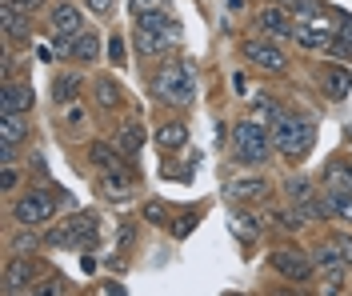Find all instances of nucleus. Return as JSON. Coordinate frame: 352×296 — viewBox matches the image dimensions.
Listing matches in <instances>:
<instances>
[{
  "label": "nucleus",
  "mask_w": 352,
  "mask_h": 296,
  "mask_svg": "<svg viewBox=\"0 0 352 296\" xmlns=\"http://www.w3.org/2000/svg\"><path fill=\"white\" fill-rule=\"evenodd\" d=\"M164 216H168V208H164V205H156V201H153V205H144V220H156V225H160Z\"/></svg>",
  "instance_id": "39"
},
{
  "label": "nucleus",
  "mask_w": 352,
  "mask_h": 296,
  "mask_svg": "<svg viewBox=\"0 0 352 296\" xmlns=\"http://www.w3.org/2000/svg\"><path fill=\"white\" fill-rule=\"evenodd\" d=\"M308 256H312L316 273H320V269H336V264H344V256H340V244H336V236H329V240H316V244L308 249Z\"/></svg>",
  "instance_id": "23"
},
{
  "label": "nucleus",
  "mask_w": 352,
  "mask_h": 296,
  "mask_svg": "<svg viewBox=\"0 0 352 296\" xmlns=\"http://www.w3.org/2000/svg\"><path fill=\"white\" fill-rule=\"evenodd\" d=\"M272 192V184L264 181V177H241V181L228 184V196L232 201H241V205H252V201H264Z\"/></svg>",
  "instance_id": "16"
},
{
  "label": "nucleus",
  "mask_w": 352,
  "mask_h": 296,
  "mask_svg": "<svg viewBox=\"0 0 352 296\" xmlns=\"http://www.w3.org/2000/svg\"><path fill=\"white\" fill-rule=\"evenodd\" d=\"M0 21H4V32H8V41H28V36H32L28 12H16V8L0 4Z\"/></svg>",
  "instance_id": "24"
},
{
  "label": "nucleus",
  "mask_w": 352,
  "mask_h": 296,
  "mask_svg": "<svg viewBox=\"0 0 352 296\" xmlns=\"http://www.w3.org/2000/svg\"><path fill=\"white\" fill-rule=\"evenodd\" d=\"M276 4H296V0H276Z\"/></svg>",
  "instance_id": "43"
},
{
  "label": "nucleus",
  "mask_w": 352,
  "mask_h": 296,
  "mask_svg": "<svg viewBox=\"0 0 352 296\" xmlns=\"http://www.w3.org/2000/svg\"><path fill=\"white\" fill-rule=\"evenodd\" d=\"M349 264H336V269H320L316 273V296H344L349 288Z\"/></svg>",
  "instance_id": "18"
},
{
  "label": "nucleus",
  "mask_w": 352,
  "mask_h": 296,
  "mask_svg": "<svg viewBox=\"0 0 352 296\" xmlns=\"http://www.w3.org/2000/svg\"><path fill=\"white\" fill-rule=\"evenodd\" d=\"M92 236H96V216H92V212H80V216H76L72 225L60 228L52 240H60V244H76V240H92Z\"/></svg>",
  "instance_id": "21"
},
{
  "label": "nucleus",
  "mask_w": 352,
  "mask_h": 296,
  "mask_svg": "<svg viewBox=\"0 0 352 296\" xmlns=\"http://www.w3.org/2000/svg\"><path fill=\"white\" fill-rule=\"evenodd\" d=\"M244 60H248L252 69H261V72H285L288 69L285 48L276 45V41H268V36L244 41Z\"/></svg>",
  "instance_id": "7"
},
{
  "label": "nucleus",
  "mask_w": 352,
  "mask_h": 296,
  "mask_svg": "<svg viewBox=\"0 0 352 296\" xmlns=\"http://www.w3.org/2000/svg\"><path fill=\"white\" fill-rule=\"evenodd\" d=\"M88 8H92V12H109L112 8V0H85Z\"/></svg>",
  "instance_id": "42"
},
{
  "label": "nucleus",
  "mask_w": 352,
  "mask_h": 296,
  "mask_svg": "<svg viewBox=\"0 0 352 296\" xmlns=\"http://www.w3.org/2000/svg\"><path fill=\"white\" fill-rule=\"evenodd\" d=\"M336 244H340V256H344V264L352 269V232H336Z\"/></svg>",
  "instance_id": "37"
},
{
  "label": "nucleus",
  "mask_w": 352,
  "mask_h": 296,
  "mask_svg": "<svg viewBox=\"0 0 352 296\" xmlns=\"http://www.w3.org/2000/svg\"><path fill=\"white\" fill-rule=\"evenodd\" d=\"M72 60H76V65H96V60H100V32H96V28H92V32H80V36H76V52H72Z\"/></svg>",
  "instance_id": "25"
},
{
  "label": "nucleus",
  "mask_w": 352,
  "mask_h": 296,
  "mask_svg": "<svg viewBox=\"0 0 352 296\" xmlns=\"http://www.w3.org/2000/svg\"><path fill=\"white\" fill-rule=\"evenodd\" d=\"M192 228H197V212H192V216H176L173 220V236H188Z\"/></svg>",
  "instance_id": "35"
},
{
  "label": "nucleus",
  "mask_w": 352,
  "mask_h": 296,
  "mask_svg": "<svg viewBox=\"0 0 352 296\" xmlns=\"http://www.w3.org/2000/svg\"><path fill=\"white\" fill-rule=\"evenodd\" d=\"M88 160H92L96 172H124V152L116 144H104V140L88 144Z\"/></svg>",
  "instance_id": "15"
},
{
  "label": "nucleus",
  "mask_w": 352,
  "mask_h": 296,
  "mask_svg": "<svg viewBox=\"0 0 352 296\" xmlns=\"http://www.w3.org/2000/svg\"><path fill=\"white\" fill-rule=\"evenodd\" d=\"M320 188L324 192H352V160L349 157H332L320 172Z\"/></svg>",
  "instance_id": "12"
},
{
  "label": "nucleus",
  "mask_w": 352,
  "mask_h": 296,
  "mask_svg": "<svg viewBox=\"0 0 352 296\" xmlns=\"http://www.w3.org/2000/svg\"><path fill=\"white\" fill-rule=\"evenodd\" d=\"M28 249H36V228H24L21 225V232L12 236V256H24Z\"/></svg>",
  "instance_id": "33"
},
{
  "label": "nucleus",
  "mask_w": 352,
  "mask_h": 296,
  "mask_svg": "<svg viewBox=\"0 0 352 296\" xmlns=\"http://www.w3.org/2000/svg\"><path fill=\"white\" fill-rule=\"evenodd\" d=\"M268 133H272V148L285 160H305L316 144V120L296 109H280V116L268 124Z\"/></svg>",
  "instance_id": "2"
},
{
  "label": "nucleus",
  "mask_w": 352,
  "mask_h": 296,
  "mask_svg": "<svg viewBox=\"0 0 352 296\" xmlns=\"http://www.w3.org/2000/svg\"><path fill=\"white\" fill-rule=\"evenodd\" d=\"M164 8V0H132V12L140 16V12H160Z\"/></svg>",
  "instance_id": "38"
},
{
  "label": "nucleus",
  "mask_w": 352,
  "mask_h": 296,
  "mask_svg": "<svg viewBox=\"0 0 352 296\" xmlns=\"http://www.w3.org/2000/svg\"><path fill=\"white\" fill-rule=\"evenodd\" d=\"M28 140V113H0V144Z\"/></svg>",
  "instance_id": "22"
},
{
  "label": "nucleus",
  "mask_w": 352,
  "mask_h": 296,
  "mask_svg": "<svg viewBox=\"0 0 352 296\" xmlns=\"http://www.w3.org/2000/svg\"><path fill=\"white\" fill-rule=\"evenodd\" d=\"M48 21H52L56 32H65V36H80V32H85V12H80L76 4H68V0H60V4L48 8Z\"/></svg>",
  "instance_id": "13"
},
{
  "label": "nucleus",
  "mask_w": 352,
  "mask_h": 296,
  "mask_svg": "<svg viewBox=\"0 0 352 296\" xmlns=\"http://www.w3.org/2000/svg\"><path fill=\"white\" fill-rule=\"evenodd\" d=\"M268 264H272V273L285 276V280H292V284H305L308 276H312V256L300 249H292V244H280V249L268 252Z\"/></svg>",
  "instance_id": "6"
},
{
  "label": "nucleus",
  "mask_w": 352,
  "mask_h": 296,
  "mask_svg": "<svg viewBox=\"0 0 352 296\" xmlns=\"http://www.w3.org/2000/svg\"><path fill=\"white\" fill-rule=\"evenodd\" d=\"M316 80H320V89H324L329 100H344V96L352 92V69L349 65H324Z\"/></svg>",
  "instance_id": "10"
},
{
  "label": "nucleus",
  "mask_w": 352,
  "mask_h": 296,
  "mask_svg": "<svg viewBox=\"0 0 352 296\" xmlns=\"http://www.w3.org/2000/svg\"><path fill=\"white\" fill-rule=\"evenodd\" d=\"M153 96L168 109H188L192 96H197V72H192V60H160V69L153 72Z\"/></svg>",
  "instance_id": "3"
},
{
  "label": "nucleus",
  "mask_w": 352,
  "mask_h": 296,
  "mask_svg": "<svg viewBox=\"0 0 352 296\" xmlns=\"http://www.w3.org/2000/svg\"><path fill=\"white\" fill-rule=\"evenodd\" d=\"M65 288L68 284L60 280V276H48V280H41V284H32L24 296H65Z\"/></svg>",
  "instance_id": "32"
},
{
  "label": "nucleus",
  "mask_w": 352,
  "mask_h": 296,
  "mask_svg": "<svg viewBox=\"0 0 352 296\" xmlns=\"http://www.w3.org/2000/svg\"><path fill=\"white\" fill-rule=\"evenodd\" d=\"M80 92H85V76H76V72H60V76L52 80V100H56V109L76 104Z\"/></svg>",
  "instance_id": "17"
},
{
  "label": "nucleus",
  "mask_w": 352,
  "mask_h": 296,
  "mask_svg": "<svg viewBox=\"0 0 352 296\" xmlns=\"http://www.w3.org/2000/svg\"><path fill=\"white\" fill-rule=\"evenodd\" d=\"M176 45H180V21H173L164 8L136 16V28H132V48H136V56H144V60H164Z\"/></svg>",
  "instance_id": "1"
},
{
  "label": "nucleus",
  "mask_w": 352,
  "mask_h": 296,
  "mask_svg": "<svg viewBox=\"0 0 352 296\" xmlns=\"http://www.w3.org/2000/svg\"><path fill=\"white\" fill-rule=\"evenodd\" d=\"M92 96H96V104H100L104 113H116V109L124 104V89H120L112 76H96V80H92Z\"/></svg>",
  "instance_id": "20"
},
{
  "label": "nucleus",
  "mask_w": 352,
  "mask_h": 296,
  "mask_svg": "<svg viewBox=\"0 0 352 296\" xmlns=\"http://www.w3.org/2000/svg\"><path fill=\"white\" fill-rule=\"evenodd\" d=\"M4 4H8V8H16V12H36L44 0H4Z\"/></svg>",
  "instance_id": "40"
},
{
  "label": "nucleus",
  "mask_w": 352,
  "mask_h": 296,
  "mask_svg": "<svg viewBox=\"0 0 352 296\" xmlns=\"http://www.w3.org/2000/svg\"><path fill=\"white\" fill-rule=\"evenodd\" d=\"M120 152H129V157H136L140 148H144V124H120L116 128V140H112Z\"/></svg>",
  "instance_id": "26"
},
{
  "label": "nucleus",
  "mask_w": 352,
  "mask_h": 296,
  "mask_svg": "<svg viewBox=\"0 0 352 296\" xmlns=\"http://www.w3.org/2000/svg\"><path fill=\"white\" fill-rule=\"evenodd\" d=\"M100 188L109 201H129L132 196V181H124V172H100Z\"/></svg>",
  "instance_id": "27"
},
{
  "label": "nucleus",
  "mask_w": 352,
  "mask_h": 296,
  "mask_svg": "<svg viewBox=\"0 0 352 296\" xmlns=\"http://www.w3.org/2000/svg\"><path fill=\"white\" fill-rule=\"evenodd\" d=\"M320 192H324V188H320ZM324 201H329L332 220H349L352 225V192H324Z\"/></svg>",
  "instance_id": "28"
},
{
  "label": "nucleus",
  "mask_w": 352,
  "mask_h": 296,
  "mask_svg": "<svg viewBox=\"0 0 352 296\" xmlns=\"http://www.w3.org/2000/svg\"><path fill=\"white\" fill-rule=\"evenodd\" d=\"M256 28H261V36H268V41H292L296 21H292V12H288L285 4H268V8L256 12Z\"/></svg>",
  "instance_id": "8"
},
{
  "label": "nucleus",
  "mask_w": 352,
  "mask_h": 296,
  "mask_svg": "<svg viewBox=\"0 0 352 296\" xmlns=\"http://www.w3.org/2000/svg\"><path fill=\"white\" fill-rule=\"evenodd\" d=\"M16 184H21V172H16L12 164H4V177H0V188H4V192H12Z\"/></svg>",
  "instance_id": "36"
},
{
  "label": "nucleus",
  "mask_w": 352,
  "mask_h": 296,
  "mask_svg": "<svg viewBox=\"0 0 352 296\" xmlns=\"http://www.w3.org/2000/svg\"><path fill=\"white\" fill-rule=\"evenodd\" d=\"M329 52H336V56H340V65H344V60H352V21L340 24V28L332 32V48H329Z\"/></svg>",
  "instance_id": "30"
},
{
  "label": "nucleus",
  "mask_w": 352,
  "mask_h": 296,
  "mask_svg": "<svg viewBox=\"0 0 352 296\" xmlns=\"http://www.w3.org/2000/svg\"><path fill=\"white\" fill-rule=\"evenodd\" d=\"M184 144H188V124H184V120H164V124H156V148L176 152V148H184Z\"/></svg>",
  "instance_id": "19"
},
{
  "label": "nucleus",
  "mask_w": 352,
  "mask_h": 296,
  "mask_svg": "<svg viewBox=\"0 0 352 296\" xmlns=\"http://www.w3.org/2000/svg\"><path fill=\"white\" fill-rule=\"evenodd\" d=\"M272 133H268V124L261 120H252V116H244L241 124L232 128V160L244 164V168H261L272 160Z\"/></svg>",
  "instance_id": "4"
},
{
  "label": "nucleus",
  "mask_w": 352,
  "mask_h": 296,
  "mask_svg": "<svg viewBox=\"0 0 352 296\" xmlns=\"http://www.w3.org/2000/svg\"><path fill=\"white\" fill-rule=\"evenodd\" d=\"M280 109H285V104H276L268 92H261V96H256V109H252V120H261V124H272V120L280 116Z\"/></svg>",
  "instance_id": "31"
},
{
  "label": "nucleus",
  "mask_w": 352,
  "mask_h": 296,
  "mask_svg": "<svg viewBox=\"0 0 352 296\" xmlns=\"http://www.w3.org/2000/svg\"><path fill=\"white\" fill-rule=\"evenodd\" d=\"M16 148L21 144H0V164H16Z\"/></svg>",
  "instance_id": "41"
},
{
  "label": "nucleus",
  "mask_w": 352,
  "mask_h": 296,
  "mask_svg": "<svg viewBox=\"0 0 352 296\" xmlns=\"http://www.w3.org/2000/svg\"><path fill=\"white\" fill-rule=\"evenodd\" d=\"M109 65H124V36L120 32H112V41H109Z\"/></svg>",
  "instance_id": "34"
},
{
  "label": "nucleus",
  "mask_w": 352,
  "mask_h": 296,
  "mask_svg": "<svg viewBox=\"0 0 352 296\" xmlns=\"http://www.w3.org/2000/svg\"><path fill=\"white\" fill-rule=\"evenodd\" d=\"M292 41L305 48V52H329L332 48V32L329 28H316V21H296Z\"/></svg>",
  "instance_id": "14"
},
{
  "label": "nucleus",
  "mask_w": 352,
  "mask_h": 296,
  "mask_svg": "<svg viewBox=\"0 0 352 296\" xmlns=\"http://www.w3.org/2000/svg\"><path fill=\"white\" fill-rule=\"evenodd\" d=\"M36 276H41V264H36V260H28V256H12L8 269H4V293L21 296L24 288L36 284Z\"/></svg>",
  "instance_id": "9"
},
{
  "label": "nucleus",
  "mask_w": 352,
  "mask_h": 296,
  "mask_svg": "<svg viewBox=\"0 0 352 296\" xmlns=\"http://www.w3.org/2000/svg\"><path fill=\"white\" fill-rule=\"evenodd\" d=\"M232 232H236L241 240H256V236H261V220H256L252 212L236 208V216H232Z\"/></svg>",
  "instance_id": "29"
},
{
  "label": "nucleus",
  "mask_w": 352,
  "mask_h": 296,
  "mask_svg": "<svg viewBox=\"0 0 352 296\" xmlns=\"http://www.w3.org/2000/svg\"><path fill=\"white\" fill-rule=\"evenodd\" d=\"M36 96H32V84L24 80H4V92H0V113H32Z\"/></svg>",
  "instance_id": "11"
},
{
  "label": "nucleus",
  "mask_w": 352,
  "mask_h": 296,
  "mask_svg": "<svg viewBox=\"0 0 352 296\" xmlns=\"http://www.w3.org/2000/svg\"><path fill=\"white\" fill-rule=\"evenodd\" d=\"M56 208L60 201L48 192V188H24L21 196H16V205H12V220L16 228H44L52 216H56Z\"/></svg>",
  "instance_id": "5"
}]
</instances>
